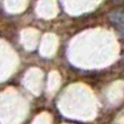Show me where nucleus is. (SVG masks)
<instances>
[{
    "label": "nucleus",
    "instance_id": "1",
    "mask_svg": "<svg viewBox=\"0 0 124 124\" xmlns=\"http://www.w3.org/2000/svg\"><path fill=\"white\" fill-rule=\"evenodd\" d=\"M109 20H110L118 29L124 26V11H122V10L112 11L109 14Z\"/></svg>",
    "mask_w": 124,
    "mask_h": 124
},
{
    "label": "nucleus",
    "instance_id": "2",
    "mask_svg": "<svg viewBox=\"0 0 124 124\" xmlns=\"http://www.w3.org/2000/svg\"><path fill=\"white\" fill-rule=\"evenodd\" d=\"M118 30H119V33H120V34H122V35L124 36V26H122V28H119V29H118Z\"/></svg>",
    "mask_w": 124,
    "mask_h": 124
},
{
    "label": "nucleus",
    "instance_id": "3",
    "mask_svg": "<svg viewBox=\"0 0 124 124\" xmlns=\"http://www.w3.org/2000/svg\"><path fill=\"white\" fill-rule=\"evenodd\" d=\"M123 62H124V58H123Z\"/></svg>",
    "mask_w": 124,
    "mask_h": 124
}]
</instances>
